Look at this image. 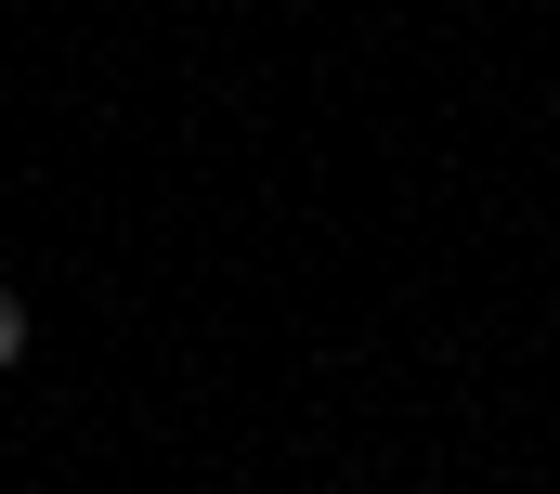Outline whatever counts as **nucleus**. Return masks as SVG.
Segmentation results:
<instances>
[{"label": "nucleus", "instance_id": "nucleus-1", "mask_svg": "<svg viewBox=\"0 0 560 494\" xmlns=\"http://www.w3.org/2000/svg\"><path fill=\"white\" fill-rule=\"evenodd\" d=\"M0 365H26V299L0 286Z\"/></svg>", "mask_w": 560, "mask_h": 494}]
</instances>
